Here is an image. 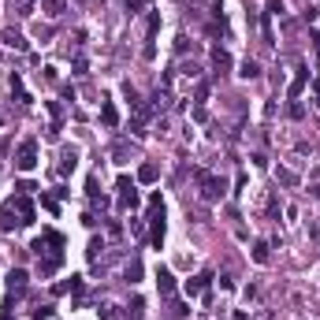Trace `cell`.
I'll return each instance as SVG.
<instances>
[{
    "label": "cell",
    "instance_id": "1",
    "mask_svg": "<svg viewBox=\"0 0 320 320\" xmlns=\"http://www.w3.org/2000/svg\"><path fill=\"white\" fill-rule=\"evenodd\" d=\"M197 183H201V197L205 201H220L223 197V179H216L209 172H197Z\"/></svg>",
    "mask_w": 320,
    "mask_h": 320
},
{
    "label": "cell",
    "instance_id": "2",
    "mask_svg": "<svg viewBox=\"0 0 320 320\" xmlns=\"http://www.w3.org/2000/svg\"><path fill=\"white\" fill-rule=\"evenodd\" d=\"M15 168H19V172H34V168H37V142H34V138H26V142L19 145Z\"/></svg>",
    "mask_w": 320,
    "mask_h": 320
},
{
    "label": "cell",
    "instance_id": "3",
    "mask_svg": "<svg viewBox=\"0 0 320 320\" xmlns=\"http://www.w3.org/2000/svg\"><path fill=\"white\" fill-rule=\"evenodd\" d=\"M116 190H119V209H134L138 205V190H134V183H130L127 175H119Z\"/></svg>",
    "mask_w": 320,
    "mask_h": 320
},
{
    "label": "cell",
    "instance_id": "4",
    "mask_svg": "<svg viewBox=\"0 0 320 320\" xmlns=\"http://www.w3.org/2000/svg\"><path fill=\"white\" fill-rule=\"evenodd\" d=\"M12 205H15V212L23 216V227H30V223H34V205H30V197L19 194V197H12Z\"/></svg>",
    "mask_w": 320,
    "mask_h": 320
},
{
    "label": "cell",
    "instance_id": "5",
    "mask_svg": "<svg viewBox=\"0 0 320 320\" xmlns=\"http://www.w3.org/2000/svg\"><path fill=\"white\" fill-rule=\"evenodd\" d=\"M26 290V272L23 268H12L8 272V294H23Z\"/></svg>",
    "mask_w": 320,
    "mask_h": 320
},
{
    "label": "cell",
    "instance_id": "6",
    "mask_svg": "<svg viewBox=\"0 0 320 320\" xmlns=\"http://www.w3.org/2000/svg\"><path fill=\"white\" fill-rule=\"evenodd\" d=\"M156 287H160V294H164V298H172V294H175V276H172L168 268H160V272H156Z\"/></svg>",
    "mask_w": 320,
    "mask_h": 320
},
{
    "label": "cell",
    "instance_id": "7",
    "mask_svg": "<svg viewBox=\"0 0 320 320\" xmlns=\"http://www.w3.org/2000/svg\"><path fill=\"white\" fill-rule=\"evenodd\" d=\"M15 216H19V212H15V205L8 201L4 209H0V227H4V231H12V227H23V223H19Z\"/></svg>",
    "mask_w": 320,
    "mask_h": 320
},
{
    "label": "cell",
    "instance_id": "8",
    "mask_svg": "<svg viewBox=\"0 0 320 320\" xmlns=\"http://www.w3.org/2000/svg\"><path fill=\"white\" fill-rule=\"evenodd\" d=\"M209 279H212V276H209V272H201V276H194V279H186V287H183V290H186V294H201V290H205V287H209Z\"/></svg>",
    "mask_w": 320,
    "mask_h": 320
},
{
    "label": "cell",
    "instance_id": "9",
    "mask_svg": "<svg viewBox=\"0 0 320 320\" xmlns=\"http://www.w3.org/2000/svg\"><path fill=\"white\" fill-rule=\"evenodd\" d=\"M305 78H309V67H305V63H302V67H298V74H294V82H290V97H298V93H302L305 90Z\"/></svg>",
    "mask_w": 320,
    "mask_h": 320
},
{
    "label": "cell",
    "instance_id": "10",
    "mask_svg": "<svg viewBox=\"0 0 320 320\" xmlns=\"http://www.w3.org/2000/svg\"><path fill=\"white\" fill-rule=\"evenodd\" d=\"M101 123H105V127H116L119 123V112H116L112 101H105V108H101Z\"/></svg>",
    "mask_w": 320,
    "mask_h": 320
},
{
    "label": "cell",
    "instance_id": "11",
    "mask_svg": "<svg viewBox=\"0 0 320 320\" xmlns=\"http://www.w3.org/2000/svg\"><path fill=\"white\" fill-rule=\"evenodd\" d=\"M138 179H142V183H156V179H160V168H156V164H142Z\"/></svg>",
    "mask_w": 320,
    "mask_h": 320
},
{
    "label": "cell",
    "instance_id": "12",
    "mask_svg": "<svg viewBox=\"0 0 320 320\" xmlns=\"http://www.w3.org/2000/svg\"><path fill=\"white\" fill-rule=\"evenodd\" d=\"M253 261H257V265H268V242H257V246H253Z\"/></svg>",
    "mask_w": 320,
    "mask_h": 320
},
{
    "label": "cell",
    "instance_id": "13",
    "mask_svg": "<svg viewBox=\"0 0 320 320\" xmlns=\"http://www.w3.org/2000/svg\"><path fill=\"white\" fill-rule=\"evenodd\" d=\"M242 78H257V74H261V67H257V63H253V60H246V63H242Z\"/></svg>",
    "mask_w": 320,
    "mask_h": 320
},
{
    "label": "cell",
    "instance_id": "14",
    "mask_svg": "<svg viewBox=\"0 0 320 320\" xmlns=\"http://www.w3.org/2000/svg\"><path fill=\"white\" fill-rule=\"evenodd\" d=\"M45 12H49V15H60L63 12V0H45Z\"/></svg>",
    "mask_w": 320,
    "mask_h": 320
},
{
    "label": "cell",
    "instance_id": "15",
    "mask_svg": "<svg viewBox=\"0 0 320 320\" xmlns=\"http://www.w3.org/2000/svg\"><path fill=\"white\" fill-rule=\"evenodd\" d=\"M8 45H15V49H26V41L19 34H8Z\"/></svg>",
    "mask_w": 320,
    "mask_h": 320
},
{
    "label": "cell",
    "instance_id": "16",
    "mask_svg": "<svg viewBox=\"0 0 320 320\" xmlns=\"http://www.w3.org/2000/svg\"><path fill=\"white\" fill-rule=\"evenodd\" d=\"M313 90H316V97H320V78H316V82H313Z\"/></svg>",
    "mask_w": 320,
    "mask_h": 320
}]
</instances>
